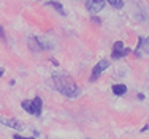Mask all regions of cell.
<instances>
[{
  "label": "cell",
  "instance_id": "obj_12",
  "mask_svg": "<svg viewBox=\"0 0 149 139\" xmlns=\"http://www.w3.org/2000/svg\"><path fill=\"white\" fill-rule=\"evenodd\" d=\"M122 49H124L122 41H116L114 44H113V52H122Z\"/></svg>",
  "mask_w": 149,
  "mask_h": 139
},
{
  "label": "cell",
  "instance_id": "obj_4",
  "mask_svg": "<svg viewBox=\"0 0 149 139\" xmlns=\"http://www.w3.org/2000/svg\"><path fill=\"white\" fill-rule=\"evenodd\" d=\"M109 65H111V63H109L108 60H100V62H98L97 65L94 66V70H92V77H91V81H95L98 76H100V73H103L106 68H109Z\"/></svg>",
  "mask_w": 149,
  "mask_h": 139
},
{
  "label": "cell",
  "instance_id": "obj_5",
  "mask_svg": "<svg viewBox=\"0 0 149 139\" xmlns=\"http://www.w3.org/2000/svg\"><path fill=\"white\" fill-rule=\"evenodd\" d=\"M32 106H33V114L35 115H40L41 109H43V101H41L40 97H35L32 100Z\"/></svg>",
  "mask_w": 149,
  "mask_h": 139
},
{
  "label": "cell",
  "instance_id": "obj_11",
  "mask_svg": "<svg viewBox=\"0 0 149 139\" xmlns=\"http://www.w3.org/2000/svg\"><path fill=\"white\" fill-rule=\"evenodd\" d=\"M108 3L111 6H114V8H118V10H120L124 6V0H108Z\"/></svg>",
  "mask_w": 149,
  "mask_h": 139
},
{
  "label": "cell",
  "instance_id": "obj_15",
  "mask_svg": "<svg viewBox=\"0 0 149 139\" xmlns=\"http://www.w3.org/2000/svg\"><path fill=\"white\" fill-rule=\"evenodd\" d=\"M149 130V123H148V125H144L143 128H141V131H143V133H144V131H148Z\"/></svg>",
  "mask_w": 149,
  "mask_h": 139
},
{
  "label": "cell",
  "instance_id": "obj_7",
  "mask_svg": "<svg viewBox=\"0 0 149 139\" xmlns=\"http://www.w3.org/2000/svg\"><path fill=\"white\" fill-rule=\"evenodd\" d=\"M29 46H30L32 51H35V52H38V51H41V49H43V48H41V44H40V41H38V38H35V37L30 38Z\"/></svg>",
  "mask_w": 149,
  "mask_h": 139
},
{
  "label": "cell",
  "instance_id": "obj_10",
  "mask_svg": "<svg viewBox=\"0 0 149 139\" xmlns=\"http://www.w3.org/2000/svg\"><path fill=\"white\" fill-rule=\"evenodd\" d=\"M138 48H143V51L149 54V37L146 40H143V38H140V44H138Z\"/></svg>",
  "mask_w": 149,
  "mask_h": 139
},
{
  "label": "cell",
  "instance_id": "obj_16",
  "mask_svg": "<svg viewBox=\"0 0 149 139\" xmlns=\"http://www.w3.org/2000/svg\"><path fill=\"white\" fill-rule=\"evenodd\" d=\"M51 62H52V65H56V66L59 65V63H57V60H56V59H51Z\"/></svg>",
  "mask_w": 149,
  "mask_h": 139
},
{
  "label": "cell",
  "instance_id": "obj_17",
  "mask_svg": "<svg viewBox=\"0 0 149 139\" xmlns=\"http://www.w3.org/2000/svg\"><path fill=\"white\" fill-rule=\"evenodd\" d=\"M0 76H3V70L2 68H0Z\"/></svg>",
  "mask_w": 149,
  "mask_h": 139
},
{
  "label": "cell",
  "instance_id": "obj_9",
  "mask_svg": "<svg viewBox=\"0 0 149 139\" xmlns=\"http://www.w3.org/2000/svg\"><path fill=\"white\" fill-rule=\"evenodd\" d=\"M21 106H22V109H26L29 114H33V106H32V100H24L22 103H21Z\"/></svg>",
  "mask_w": 149,
  "mask_h": 139
},
{
  "label": "cell",
  "instance_id": "obj_8",
  "mask_svg": "<svg viewBox=\"0 0 149 139\" xmlns=\"http://www.w3.org/2000/svg\"><path fill=\"white\" fill-rule=\"evenodd\" d=\"M46 5H49V6H52V8H56L60 14H62V16H65V14H67V13H65V10H63V6L60 5L59 2H48Z\"/></svg>",
  "mask_w": 149,
  "mask_h": 139
},
{
  "label": "cell",
  "instance_id": "obj_14",
  "mask_svg": "<svg viewBox=\"0 0 149 139\" xmlns=\"http://www.w3.org/2000/svg\"><path fill=\"white\" fill-rule=\"evenodd\" d=\"M92 21H94V22H97V24H102V21H100V19H98V17H97V16H94V17H92Z\"/></svg>",
  "mask_w": 149,
  "mask_h": 139
},
{
  "label": "cell",
  "instance_id": "obj_6",
  "mask_svg": "<svg viewBox=\"0 0 149 139\" xmlns=\"http://www.w3.org/2000/svg\"><path fill=\"white\" fill-rule=\"evenodd\" d=\"M125 92H127V85H124V84L113 85V93L114 95H125Z\"/></svg>",
  "mask_w": 149,
  "mask_h": 139
},
{
  "label": "cell",
  "instance_id": "obj_2",
  "mask_svg": "<svg viewBox=\"0 0 149 139\" xmlns=\"http://www.w3.org/2000/svg\"><path fill=\"white\" fill-rule=\"evenodd\" d=\"M105 2L106 0H86V8H87L89 13L97 14V13H100L102 10H103Z\"/></svg>",
  "mask_w": 149,
  "mask_h": 139
},
{
  "label": "cell",
  "instance_id": "obj_13",
  "mask_svg": "<svg viewBox=\"0 0 149 139\" xmlns=\"http://www.w3.org/2000/svg\"><path fill=\"white\" fill-rule=\"evenodd\" d=\"M0 38H2L3 41L6 40V37H5V30H3V26H0Z\"/></svg>",
  "mask_w": 149,
  "mask_h": 139
},
{
  "label": "cell",
  "instance_id": "obj_1",
  "mask_svg": "<svg viewBox=\"0 0 149 139\" xmlns=\"http://www.w3.org/2000/svg\"><path fill=\"white\" fill-rule=\"evenodd\" d=\"M52 81H54L56 89H57L62 95H65V97L74 98V97L79 95V89H78L76 82H74L67 73H54L52 74Z\"/></svg>",
  "mask_w": 149,
  "mask_h": 139
},
{
  "label": "cell",
  "instance_id": "obj_3",
  "mask_svg": "<svg viewBox=\"0 0 149 139\" xmlns=\"http://www.w3.org/2000/svg\"><path fill=\"white\" fill-rule=\"evenodd\" d=\"M0 122L3 123L5 127H10V128H13V130H19V131H22L24 128V123L21 122V120H17V119H10V117H0Z\"/></svg>",
  "mask_w": 149,
  "mask_h": 139
}]
</instances>
